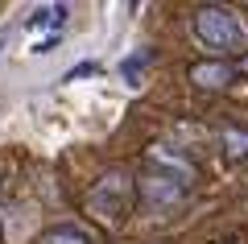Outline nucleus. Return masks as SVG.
<instances>
[{
    "mask_svg": "<svg viewBox=\"0 0 248 244\" xmlns=\"http://www.w3.org/2000/svg\"><path fill=\"white\" fill-rule=\"evenodd\" d=\"M145 62H149V54H145V50H141V54H133V58H124V62H120V75L128 79L133 87L141 83V66H145Z\"/></svg>",
    "mask_w": 248,
    "mask_h": 244,
    "instance_id": "9",
    "label": "nucleus"
},
{
    "mask_svg": "<svg viewBox=\"0 0 248 244\" xmlns=\"http://www.w3.org/2000/svg\"><path fill=\"white\" fill-rule=\"evenodd\" d=\"M186 79H190L195 87H203V91H223V87L236 83V70H232L228 58H203V62H190Z\"/></svg>",
    "mask_w": 248,
    "mask_h": 244,
    "instance_id": "4",
    "label": "nucleus"
},
{
    "mask_svg": "<svg viewBox=\"0 0 248 244\" xmlns=\"http://www.w3.org/2000/svg\"><path fill=\"white\" fill-rule=\"evenodd\" d=\"M133 195H137L133 178L124 174V170H108V174L91 186L87 203H91V211H95L104 224H124L128 211H133Z\"/></svg>",
    "mask_w": 248,
    "mask_h": 244,
    "instance_id": "2",
    "label": "nucleus"
},
{
    "mask_svg": "<svg viewBox=\"0 0 248 244\" xmlns=\"http://www.w3.org/2000/svg\"><path fill=\"white\" fill-rule=\"evenodd\" d=\"M66 4H42V9H33V17L25 21L29 29H50V33H62V21H66Z\"/></svg>",
    "mask_w": 248,
    "mask_h": 244,
    "instance_id": "7",
    "label": "nucleus"
},
{
    "mask_svg": "<svg viewBox=\"0 0 248 244\" xmlns=\"http://www.w3.org/2000/svg\"><path fill=\"white\" fill-rule=\"evenodd\" d=\"M232 70H236V75H248V50L240 54V62H236V66H232Z\"/></svg>",
    "mask_w": 248,
    "mask_h": 244,
    "instance_id": "13",
    "label": "nucleus"
},
{
    "mask_svg": "<svg viewBox=\"0 0 248 244\" xmlns=\"http://www.w3.org/2000/svg\"><path fill=\"white\" fill-rule=\"evenodd\" d=\"M190 29H195L199 46H207V50H215V54H228V50H240V46H244V25H240V17L232 9H223V4H203V9H195Z\"/></svg>",
    "mask_w": 248,
    "mask_h": 244,
    "instance_id": "1",
    "label": "nucleus"
},
{
    "mask_svg": "<svg viewBox=\"0 0 248 244\" xmlns=\"http://www.w3.org/2000/svg\"><path fill=\"white\" fill-rule=\"evenodd\" d=\"M137 195H141V203H145V207L166 211V207H178L186 191H182L178 182H170V178H161V174H145L141 182H137Z\"/></svg>",
    "mask_w": 248,
    "mask_h": 244,
    "instance_id": "5",
    "label": "nucleus"
},
{
    "mask_svg": "<svg viewBox=\"0 0 248 244\" xmlns=\"http://www.w3.org/2000/svg\"><path fill=\"white\" fill-rule=\"evenodd\" d=\"M9 33H13V25H0V58H4V46H9Z\"/></svg>",
    "mask_w": 248,
    "mask_h": 244,
    "instance_id": "12",
    "label": "nucleus"
},
{
    "mask_svg": "<svg viewBox=\"0 0 248 244\" xmlns=\"http://www.w3.org/2000/svg\"><path fill=\"white\" fill-rule=\"evenodd\" d=\"M145 157H149V166L157 170L161 178H170V182H178L182 191H186V186H190V182L199 178L195 162H190V157H182V153H178L174 145H149V149H145Z\"/></svg>",
    "mask_w": 248,
    "mask_h": 244,
    "instance_id": "3",
    "label": "nucleus"
},
{
    "mask_svg": "<svg viewBox=\"0 0 248 244\" xmlns=\"http://www.w3.org/2000/svg\"><path fill=\"white\" fill-rule=\"evenodd\" d=\"M37 244H91V236L83 232V228H75V224H58V228H50V232H42Z\"/></svg>",
    "mask_w": 248,
    "mask_h": 244,
    "instance_id": "8",
    "label": "nucleus"
},
{
    "mask_svg": "<svg viewBox=\"0 0 248 244\" xmlns=\"http://www.w3.org/2000/svg\"><path fill=\"white\" fill-rule=\"evenodd\" d=\"M83 75H99V66H95V62H79V66L66 75V83H75V79H83Z\"/></svg>",
    "mask_w": 248,
    "mask_h": 244,
    "instance_id": "11",
    "label": "nucleus"
},
{
    "mask_svg": "<svg viewBox=\"0 0 248 244\" xmlns=\"http://www.w3.org/2000/svg\"><path fill=\"white\" fill-rule=\"evenodd\" d=\"M58 42H62V33H46V37H37V42H33V54H50Z\"/></svg>",
    "mask_w": 248,
    "mask_h": 244,
    "instance_id": "10",
    "label": "nucleus"
},
{
    "mask_svg": "<svg viewBox=\"0 0 248 244\" xmlns=\"http://www.w3.org/2000/svg\"><path fill=\"white\" fill-rule=\"evenodd\" d=\"M219 149L228 162H244L248 157V129L244 124H223L219 129Z\"/></svg>",
    "mask_w": 248,
    "mask_h": 244,
    "instance_id": "6",
    "label": "nucleus"
}]
</instances>
